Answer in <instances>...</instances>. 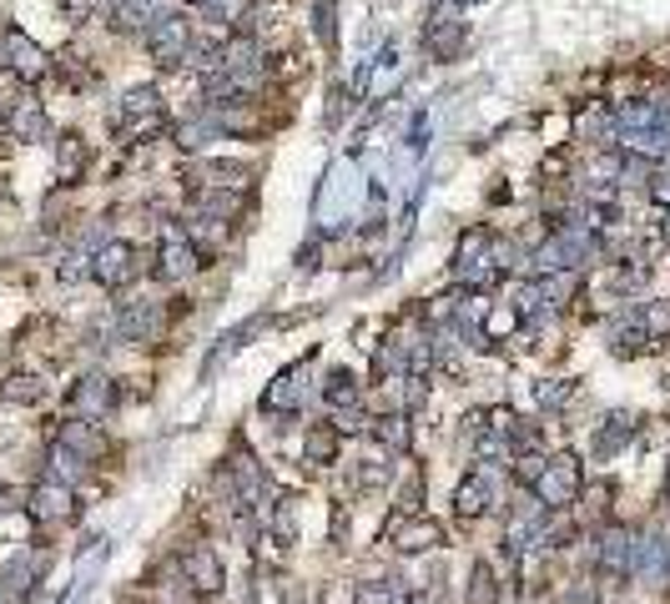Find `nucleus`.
<instances>
[{"label":"nucleus","mask_w":670,"mask_h":604,"mask_svg":"<svg viewBox=\"0 0 670 604\" xmlns=\"http://www.w3.org/2000/svg\"><path fill=\"white\" fill-rule=\"evenodd\" d=\"M579 484H585V473H579L575 454H554V459H545V469L535 479V499L550 514H565L579 499Z\"/></svg>","instance_id":"nucleus-1"},{"label":"nucleus","mask_w":670,"mask_h":604,"mask_svg":"<svg viewBox=\"0 0 670 604\" xmlns=\"http://www.w3.org/2000/svg\"><path fill=\"white\" fill-rule=\"evenodd\" d=\"M146 51L157 67H182L187 51H192V21L187 15H157L152 26H146Z\"/></svg>","instance_id":"nucleus-2"},{"label":"nucleus","mask_w":670,"mask_h":604,"mask_svg":"<svg viewBox=\"0 0 670 604\" xmlns=\"http://www.w3.org/2000/svg\"><path fill=\"white\" fill-rule=\"evenodd\" d=\"M182 575H187V584H192L198 600H212V594L227 584V569H223V559H217L212 544H192V549L182 554Z\"/></svg>","instance_id":"nucleus-3"},{"label":"nucleus","mask_w":670,"mask_h":604,"mask_svg":"<svg viewBox=\"0 0 670 604\" xmlns=\"http://www.w3.org/2000/svg\"><path fill=\"white\" fill-rule=\"evenodd\" d=\"M595 569L605 579H631L635 569V534L625 524H610L600 534V549H595Z\"/></svg>","instance_id":"nucleus-4"},{"label":"nucleus","mask_w":670,"mask_h":604,"mask_svg":"<svg viewBox=\"0 0 670 604\" xmlns=\"http://www.w3.org/2000/svg\"><path fill=\"white\" fill-rule=\"evenodd\" d=\"M388 544H394L398 554H429L444 544V524L429 519V514H408V519H398V524L388 529Z\"/></svg>","instance_id":"nucleus-5"},{"label":"nucleus","mask_w":670,"mask_h":604,"mask_svg":"<svg viewBox=\"0 0 670 604\" xmlns=\"http://www.w3.org/2000/svg\"><path fill=\"white\" fill-rule=\"evenodd\" d=\"M136 273H142V252H136L132 242H106L92 263V277L106 282V288H121V282H132Z\"/></svg>","instance_id":"nucleus-6"},{"label":"nucleus","mask_w":670,"mask_h":604,"mask_svg":"<svg viewBox=\"0 0 670 604\" xmlns=\"http://www.w3.org/2000/svg\"><path fill=\"white\" fill-rule=\"evenodd\" d=\"M192 267H198V242L182 227H167L161 232V252H157V277L161 282H182Z\"/></svg>","instance_id":"nucleus-7"},{"label":"nucleus","mask_w":670,"mask_h":604,"mask_svg":"<svg viewBox=\"0 0 670 604\" xmlns=\"http://www.w3.org/2000/svg\"><path fill=\"white\" fill-rule=\"evenodd\" d=\"M117 408V383L101 378V373H92V378H81L76 388H71V413H76L81 423L86 419H106Z\"/></svg>","instance_id":"nucleus-8"},{"label":"nucleus","mask_w":670,"mask_h":604,"mask_svg":"<svg viewBox=\"0 0 670 604\" xmlns=\"http://www.w3.org/2000/svg\"><path fill=\"white\" fill-rule=\"evenodd\" d=\"M0 56H5L0 67H11L15 76H26V81L46 76V51H40L36 40L21 36V31H5V36H0Z\"/></svg>","instance_id":"nucleus-9"},{"label":"nucleus","mask_w":670,"mask_h":604,"mask_svg":"<svg viewBox=\"0 0 670 604\" xmlns=\"http://www.w3.org/2000/svg\"><path fill=\"white\" fill-rule=\"evenodd\" d=\"M167 333V307L161 302H127L121 313V338L127 342H157Z\"/></svg>","instance_id":"nucleus-10"},{"label":"nucleus","mask_w":670,"mask_h":604,"mask_svg":"<svg viewBox=\"0 0 670 604\" xmlns=\"http://www.w3.org/2000/svg\"><path fill=\"white\" fill-rule=\"evenodd\" d=\"M121 126L132 136H146L161 126V96L152 92V86H136V92H127V101H121Z\"/></svg>","instance_id":"nucleus-11"},{"label":"nucleus","mask_w":670,"mask_h":604,"mask_svg":"<svg viewBox=\"0 0 670 604\" xmlns=\"http://www.w3.org/2000/svg\"><path fill=\"white\" fill-rule=\"evenodd\" d=\"M31 519H36V524H67L71 519V488L61 484V479L36 484V494H31Z\"/></svg>","instance_id":"nucleus-12"},{"label":"nucleus","mask_w":670,"mask_h":604,"mask_svg":"<svg viewBox=\"0 0 670 604\" xmlns=\"http://www.w3.org/2000/svg\"><path fill=\"white\" fill-rule=\"evenodd\" d=\"M308 383H313V378H308V369H288L263 394V408H267V413H292V408H302V398H308Z\"/></svg>","instance_id":"nucleus-13"},{"label":"nucleus","mask_w":670,"mask_h":604,"mask_svg":"<svg viewBox=\"0 0 670 604\" xmlns=\"http://www.w3.org/2000/svg\"><path fill=\"white\" fill-rule=\"evenodd\" d=\"M489 509H494V479L479 469V473H469L459 488V519H484Z\"/></svg>","instance_id":"nucleus-14"},{"label":"nucleus","mask_w":670,"mask_h":604,"mask_svg":"<svg viewBox=\"0 0 670 604\" xmlns=\"http://www.w3.org/2000/svg\"><path fill=\"white\" fill-rule=\"evenodd\" d=\"M338 444H343V434H338V423H313L308 428V463H333L338 459Z\"/></svg>","instance_id":"nucleus-15"},{"label":"nucleus","mask_w":670,"mask_h":604,"mask_svg":"<svg viewBox=\"0 0 670 604\" xmlns=\"http://www.w3.org/2000/svg\"><path fill=\"white\" fill-rule=\"evenodd\" d=\"M494 600H500V575H494L489 559H479V565L469 569V594H464V604H494Z\"/></svg>","instance_id":"nucleus-16"},{"label":"nucleus","mask_w":670,"mask_h":604,"mask_svg":"<svg viewBox=\"0 0 670 604\" xmlns=\"http://www.w3.org/2000/svg\"><path fill=\"white\" fill-rule=\"evenodd\" d=\"M11 132H15V136H26V142H36V136L46 132V117H40V106H36V101L15 106V111H11Z\"/></svg>","instance_id":"nucleus-17"},{"label":"nucleus","mask_w":670,"mask_h":604,"mask_svg":"<svg viewBox=\"0 0 670 604\" xmlns=\"http://www.w3.org/2000/svg\"><path fill=\"white\" fill-rule=\"evenodd\" d=\"M323 398H328V403L333 408H343V403H348V408H354L358 403V378H354V373H333V378H328V388H323Z\"/></svg>","instance_id":"nucleus-18"},{"label":"nucleus","mask_w":670,"mask_h":604,"mask_svg":"<svg viewBox=\"0 0 670 604\" xmlns=\"http://www.w3.org/2000/svg\"><path fill=\"white\" fill-rule=\"evenodd\" d=\"M379 444H388V448H408V419L404 413H388V419H379Z\"/></svg>","instance_id":"nucleus-19"},{"label":"nucleus","mask_w":670,"mask_h":604,"mask_svg":"<svg viewBox=\"0 0 670 604\" xmlns=\"http://www.w3.org/2000/svg\"><path fill=\"white\" fill-rule=\"evenodd\" d=\"M81 167H86V146H81V136H67V142H61V177L76 182Z\"/></svg>","instance_id":"nucleus-20"},{"label":"nucleus","mask_w":670,"mask_h":604,"mask_svg":"<svg viewBox=\"0 0 670 604\" xmlns=\"http://www.w3.org/2000/svg\"><path fill=\"white\" fill-rule=\"evenodd\" d=\"M36 398H40L36 378H11L5 383V403H36Z\"/></svg>","instance_id":"nucleus-21"},{"label":"nucleus","mask_w":670,"mask_h":604,"mask_svg":"<svg viewBox=\"0 0 670 604\" xmlns=\"http://www.w3.org/2000/svg\"><path fill=\"white\" fill-rule=\"evenodd\" d=\"M650 197L670 202V171H656V177H650Z\"/></svg>","instance_id":"nucleus-22"},{"label":"nucleus","mask_w":670,"mask_h":604,"mask_svg":"<svg viewBox=\"0 0 670 604\" xmlns=\"http://www.w3.org/2000/svg\"><path fill=\"white\" fill-rule=\"evenodd\" d=\"M666 242H670V222H666Z\"/></svg>","instance_id":"nucleus-23"},{"label":"nucleus","mask_w":670,"mask_h":604,"mask_svg":"<svg viewBox=\"0 0 670 604\" xmlns=\"http://www.w3.org/2000/svg\"><path fill=\"white\" fill-rule=\"evenodd\" d=\"M666 484H670V469H666Z\"/></svg>","instance_id":"nucleus-24"}]
</instances>
